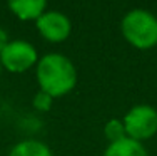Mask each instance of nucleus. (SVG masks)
Returning a JSON list of instances; mask_svg holds the SVG:
<instances>
[{
  "instance_id": "obj_1",
  "label": "nucleus",
  "mask_w": 157,
  "mask_h": 156,
  "mask_svg": "<svg viewBox=\"0 0 157 156\" xmlns=\"http://www.w3.org/2000/svg\"><path fill=\"white\" fill-rule=\"evenodd\" d=\"M37 79L42 91L48 96H62L69 92L77 82V72L74 64L60 54H48L40 59L37 67Z\"/></svg>"
},
{
  "instance_id": "obj_2",
  "label": "nucleus",
  "mask_w": 157,
  "mask_h": 156,
  "mask_svg": "<svg viewBox=\"0 0 157 156\" xmlns=\"http://www.w3.org/2000/svg\"><path fill=\"white\" fill-rule=\"evenodd\" d=\"M122 32L139 49L154 47L157 44V18L145 10H132L122 20Z\"/></svg>"
},
{
  "instance_id": "obj_3",
  "label": "nucleus",
  "mask_w": 157,
  "mask_h": 156,
  "mask_svg": "<svg viewBox=\"0 0 157 156\" xmlns=\"http://www.w3.org/2000/svg\"><path fill=\"white\" fill-rule=\"evenodd\" d=\"M125 133L132 139H145L157 131V111L151 106H136L124 119Z\"/></svg>"
},
{
  "instance_id": "obj_4",
  "label": "nucleus",
  "mask_w": 157,
  "mask_h": 156,
  "mask_svg": "<svg viewBox=\"0 0 157 156\" xmlns=\"http://www.w3.org/2000/svg\"><path fill=\"white\" fill-rule=\"evenodd\" d=\"M3 66L12 72H22V70L29 69L33 62L37 61V52L29 42L24 40H15V42H9L5 49L0 54Z\"/></svg>"
},
{
  "instance_id": "obj_5",
  "label": "nucleus",
  "mask_w": 157,
  "mask_h": 156,
  "mask_svg": "<svg viewBox=\"0 0 157 156\" xmlns=\"http://www.w3.org/2000/svg\"><path fill=\"white\" fill-rule=\"evenodd\" d=\"M37 27L45 39L52 42H60L70 34V22L60 12H48L37 18Z\"/></svg>"
},
{
  "instance_id": "obj_6",
  "label": "nucleus",
  "mask_w": 157,
  "mask_h": 156,
  "mask_svg": "<svg viewBox=\"0 0 157 156\" xmlns=\"http://www.w3.org/2000/svg\"><path fill=\"white\" fill-rule=\"evenodd\" d=\"M9 7L17 17L24 20L39 18L45 7V0H9Z\"/></svg>"
},
{
  "instance_id": "obj_7",
  "label": "nucleus",
  "mask_w": 157,
  "mask_h": 156,
  "mask_svg": "<svg viewBox=\"0 0 157 156\" xmlns=\"http://www.w3.org/2000/svg\"><path fill=\"white\" fill-rule=\"evenodd\" d=\"M105 156H147L144 146L132 138H124L117 143H112Z\"/></svg>"
},
{
  "instance_id": "obj_8",
  "label": "nucleus",
  "mask_w": 157,
  "mask_h": 156,
  "mask_svg": "<svg viewBox=\"0 0 157 156\" xmlns=\"http://www.w3.org/2000/svg\"><path fill=\"white\" fill-rule=\"evenodd\" d=\"M9 156H52V153L45 144L39 141H24L18 143Z\"/></svg>"
},
{
  "instance_id": "obj_9",
  "label": "nucleus",
  "mask_w": 157,
  "mask_h": 156,
  "mask_svg": "<svg viewBox=\"0 0 157 156\" xmlns=\"http://www.w3.org/2000/svg\"><path fill=\"white\" fill-rule=\"evenodd\" d=\"M105 136L109 138L112 143H117V141L125 138V128L119 119H112L105 124Z\"/></svg>"
},
{
  "instance_id": "obj_10",
  "label": "nucleus",
  "mask_w": 157,
  "mask_h": 156,
  "mask_svg": "<svg viewBox=\"0 0 157 156\" xmlns=\"http://www.w3.org/2000/svg\"><path fill=\"white\" fill-rule=\"evenodd\" d=\"M50 104H52V96H48L47 92H39L33 99V106L37 109H42V111H48L50 109Z\"/></svg>"
},
{
  "instance_id": "obj_11",
  "label": "nucleus",
  "mask_w": 157,
  "mask_h": 156,
  "mask_svg": "<svg viewBox=\"0 0 157 156\" xmlns=\"http://www.w3.org/2000/svg\"><path fill=\"white\" fill-rule=\"evenodd\" d=\"M7 32L3 30V29H0V54H2V50L5 49V46H7Z\"/></svg>"
}]
</instances>
